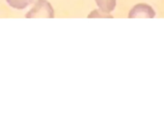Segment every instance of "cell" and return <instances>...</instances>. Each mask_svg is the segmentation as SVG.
Listing matches in <instances>:
<instances>
[{"mask_svg": "<svg viewBox=\"0 0 164 138\" xmlns=\"http://www.w3.org/2000/svg\"><path fill=\"white\" fill-rule=\"evenodd\" d=\"M96 3L100 10L106 14H109L116 7V0H96Z\"/></svg>", "mask_w": 164, "mask_h": 138, "instance_id": "3957f363", "label": "cell"}, {"mask_svg": "<svg viewBox=\"0 0 164 138\" xmlns=\"http://www.w3.org/2000/svg\"><path fill=\"white\" fill-rule=\"evenodd\" d=\"M6 1L12 8L22 10V9L26 8L28 5H30L33 0H6Z\"/></svg>", "mask_w": 164, "mask_h": 138, "instance_id": "277c9868", "label": "cell"}, {"mask_svg": "<svg viewBox=\"0 0 164 138\" xmlns=\"http://www.w3.org/2000/svg\"><path fill=\"white\" fill-rule=\"evenodd\" d=\"M112 17L111 15H110L109 14H106V12H102V14H99V12L97 11H95V12H93L92 14H91L90 15H89V17Z\"/></svg>", "mask_w": 164, "mask_h": 138, "instance_id": "5b68a950", "label": "cell"}, {"mask_svg": "<svg viewBox=\"0 0 164 138\" xmlns=\"http://www.w3.org/2000/svg\"><path fill=\"white\" fill-rule=\"evenodd\" d=\"M54 17V11L52 6L46 0H37L32 10L27 12L26 17H48L52 18Z\"/></svg>", "mask_w": 164, "mask_h": 138, "instance_id": "6da1fadb", "label": "cell"}, {"mask_svg": "<svg viewBox=\"0 0 164 138\" xmlns=\"http://www.w3.org/2000/svg\"><path fill=\"white\" fill-rule=\"evenodd\" d=\"M156 17V12L150 5L140 3L135 5L128 14L129 18H153Z\"/></svg>", "mask_w": 164, "mask_h": 138, "instance_id": "7a4b0ae2", "label": "cell"}]
</instances>
